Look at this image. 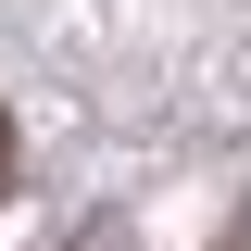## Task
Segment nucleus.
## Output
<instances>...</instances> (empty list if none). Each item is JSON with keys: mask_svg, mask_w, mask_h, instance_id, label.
I'll return each mask as SVG.
<instances>
[{"mask_svg": "<svg viewBox=\"0 0 251 251\" xmlns=\"http://www.w3.org/2000/svg\"><path fill=\"white\" fill-rule=\"evenodd\" d=\"M0 188H13V126H0Z\"/></svg>", "mask_w": 251, "mask_h": 251, "instance_id": "1", "label": "nucleus"}]
</instances>
